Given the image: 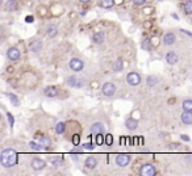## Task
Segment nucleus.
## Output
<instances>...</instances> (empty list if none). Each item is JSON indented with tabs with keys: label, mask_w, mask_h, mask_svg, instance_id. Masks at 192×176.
I'll return each mask as SVG.
<instances>
[{
	"label": "nucleus",
	"mask_w": 192,
	"mask_h": 176,
	"mask_svg": "<svg viewBox=\"0 0 192 176\" xmlns=\"http://www.w3.org/2000/svg\"><path fill=\"white\" fill-rule=\"evenodd\" d=\"M104 129H105V126H104L101 122H95V124L91 126V133H92V134H100V133H104Z\"/></svg>",
	"instance_id": "2eb2a0df"
},
{
	"label": "nucleus",
	"mask_w": 192,
	"mask_h": 176,
	"mask_svg": "<svg viewBox=\"0 0 192 176\" xmlns=\"http://www.w3.org/2000/svg\"><path fill=\"white\" fill-rule=\"evenodd\" d=\"M179 147V145L178 143H171V145L168 146V149H172V150H176Z\"/></svg>",
	"instance_id": "4c0bfd02"
},
{
	"label": "nucleus",
	"mask_w": 192,
	"mask_h": 176,
	"mask_svg": "<svg viewBox=\"0 0 192 176\" xmlns=\"http://www.w3.org/2000/svg\"><path fill=\"white\" fill-rule=\"evenodd\" d=\"M0 163H1V166L7 167V168L13 167L17 163V152L12 149L3 150L0 154Z\"/></svg>",
	"instance_id": "f257e3e1"
},
{
	"label": "nucleus",
	"mask_w": 192,
	"mask_h": 176,
	"mask_svg": "<svg viewBox=\"0 0 192 176\" xmlns=\"http://www.w3.org/2000/svg\"><path fill=\"white\" fill-rule=\"evenodd\" d=\"M104 40H105V36H104L103 32H97V33L93 34V37H92V41H93V44L96 45H100V44H103Z\"/></svg>",
	"instance_id": "a211bd4d"
},
{
	"label": "nucleus",
	"mask_w": 192,
	"mask_h": 176,
	"mask_svg": "<svg viewBox=\"0 0 192 176\" xmlns=\"http://www.w3.org/2000/svg\"><path fill=\"white\" fill-rule=\"evenodd\" d=\"M175 41H176V37H175L174 33H166L165 36H163V40H162V42L165 45H167V46H170V45H174Z\"/></svg>",
	"instance_id": "f8f14e48"
},
{
	"label": "nucleus",
	"mask_w": 192,
	"mask_h": 176,
	"mask_svg": "<svg viewBox=\"0 0 192 176\" xmlns=\"http://www.w3.org/2000/svg\"><path fill=\"white\" fill-rule=\"evenodd\" d=\"M100 5L103 8H112L115 5L113 0H100Z\"/></svg>",
	"instance_id": "a878e982"
},
{
	"label": "nucleus",
	"mask_w": 192,
	"mask_h": 176,
	"mask_svg": "<svg viewBox=\"0 0 192 176\" xmlns=\"http://www.w3.org/2000/svg\"><path fill=\"white\" fill-rule=\"evenodd\" d=\"M179 61V57L176 53H174V51H170V53H167L166 54V62H167L168 64H176V62Z\"/></svg>",
	"instance_id": "ddd939ff"
},
{
	"label": "nucleus",
	"mask_w": 192,
	"mask_h": 176,
	"mask_svg": "<svg viewBox=\"0 0 192 176\" xmlns=\"http://www.w3.org/2000/svg\"><path fill=\"white\" fill-rule=\"evenodd\" d=\"M95 138H96V141H95L96 145L101 146L103 143H105V137L103 136V133H100V134H95Z\"/></svg>",
	"instance_id": "393cba45"
},
{
	"label": "nucleus",
	"mask_w": 192,
	"mask_h": 176,
	"mask_svg": "<svg viewBox=\"0 0 192 176\" xmlns=\"http://www.w3.org/2000/svg\"><path fill=\"white\" fill-rule=\"evenodd\" d=\"M183 9H184L185 15H192V0H187L183 5Z\"/></svg>",
	"instance_id": "4be33fe9"
},
{
	"label": "nucleus",
	"mask_w": 192,
	"mask_h": 176,
	"mask_svg": "<svg viewBox=\"0 0 192 176\" xmlns=\"http://www.w3.org/2000/svg\"><path fill=\"white\" fill-rule=\"evenodd\" d=\"M54 130H55V133H57V134H63V133H65V130H66V124H65V122H58Z\"/></svg>",
	"instance_id": "5701e85b"
},
{
	"label": "nucleus",
	"mask_w": 192,
	"mask_h": 176,
	"mask_svg": "<svg viewBox=\"0 0 192 176\" xmlns=\"http://www.w3.org/2000/svg\"><path fill=\"white\" fill-rule=\"evenodd\" d=\"M180 138H182L183 141H185V142H188L189 139H191V138H189L188 136H185V134H182V136H180Z\"/></svg>",
	"instance_id": "ea45409f"
},
{
	"label": "nucleus",
	"mask_w": 192,
	"mask_h": 176,
	"mask_svg": "<svg viewBox=\"0 0 192 176\" xmlns=\"http://www.w3.org/2000/svg\"><path fill=\"white\" fill-rule=\"evenodd\" d=\"M157 173V169L153 164H144L140 169V175L142 176H154Z\"/></svg>",
	"instance_id": "423d86ee"
},
{
	"label": "nucleus",
	"mask_w": 192,
	"mask_h": 176,
	"mask_svg": "<svg viewBox=\"0 0 192 176\" xmlns=\"http://www.w3.org/2000/svg\"><path fill=\"white\" fill-rule=\"evenodd\" d=\"M150 41H151V44H153V46H157V45H159V38H157V37L150 38Z\"/></svg>",
	"instance_id": "c9c22d12"
},
{
	"label": "nucleus",
	"mask_w": 192,
	"mask_h": 176,
	"mask_svg": "<svg viewBox=\"0 0 192 176\" xmlns=\"http://www.w3.org/2000/svg\"><path fill=\"white\" fill-rule=\"evenodd\" d=\"M84 166H86V168L88 169H93L96 166H97V159H96L95 156H88L86 159V162H84Z\"/></svg>",
	"instance_id": "dca6fc26"
},
{
	"label": "nucleus",
	"mask_w": 192,
	"mask_h": 176,
	"mask_svg": "<svg viewBox=\"0 0 192 176\" xmlns=\"http://www.w3.org/2000/svg\"><path fill=\"white\" fill-rule=\"evenodd\" d=\"M7 57H8V59L9 61H19L20 59V57H21V53H20V50H19L17 48H9L8 49V51H7Z\"/></svg>",
	"instance_id": "6e6552de"
},
{
	"label": "nucleus",
	"mask_w": 192,
	"mask_h": 176,
	"mask_svg": "<svg viewBox=\"0 0 192 176\" xmlns=\"http://www.w3.org/2000/svg\"><path fill=\"white\" fill-rule=\"evenodd\" d=\"M33 20H34V19H33V16H26V19H25V21H26V22H33Z\"/></svg>",
	"instance_id": "a19ab883"
},
{
	"label": "nucleus",
	"mask_w": 192,
	"mask_h": 176,
	"mask_svg": "<svg viewBox=\"0 0 192 176\" xmlns=\"http://www.w3.org/2000/svg\"><path fill=\"white\" fill-rule=\"evenodd\" d=\"M9 100H11V103L15 105V107H19V99H17V96L16 95H13V93H9Z\"/></svg>",
	"instance_id": "7c9ffc66"
},
{
	"label": "nucleus",
	"mask_w": 192,
	"mask_h": 176,
	"mask_svg": "<svg viewBox=\"0 0 192 176\" xmlns=\"http://www.w3.org/2000/svg\"><path fill=\"white\" fill-rule=\"evenodd\" d=\"M7 120H8V124H9L11 129H12V128H13V125H15V118H13V116L11 114V113H7Z\"/></svg>",
	"instance_id": "2f4dec72"
},
{
	"label": "nucleus",
	"mask_w": 192,
	"mask_h": 176,
	"mask_svg": "<svg viewBox=\"0 0 192 176\" xmlns=\"http://www.w3.org/2000/svg\"><path fill=\"white\" fill-rule=\"evenodd\" d=\"M151 46H153V44H151L150 40H144V42H142V49H144V50L150 51L151 50Z\"/></svg>",
	"instance_id": "c756f323"
},
{
	"label": "nucleus",
	"mask_w": 192,
	"mask_h": 176,
	"mask_svg": "<svg viewBox=\"0 0 192 176\" xmlns=\"http://www.w3.org/2000/svg\"><path fill=\"white\" fill-rule=\"evenodd\" d=\"M80 1H82L83 4H87V3H89V1H91V0H80Z\"/></svg>",
	"instance_id": "37998d69"
},
{
	"label": "nucleus",
	"mask_w": 192,
	"mask_h": 176,
	"mask_svg": "<svg viewBox=\"0 0 192 176\" xmlns=\"http://www.w3.org/2000/svg\"><path fill=\"white\" fill-rule=\"evenodd\" d=\"M125 128L129 129V130H136L138 128V120L134 118V117H129V118L125 120Z\"/></svg>",
	"instance_id": "9b49d317"
},
{
	"label": "nucleus",
	"mask_w": 192,
	"mask_h": 176,
	"mask_svg": "<svg viewBox=\"0 0 192 176\" xmlns=\"http://www.w3.org/2000/svg\"><path fill=\"white\" fill-rule=\"evenodd\" d=\"M44 95L46 97H55V96H58V89L54 85H48L44 89Z\"/></svg>",
	"instance_id": "9d476101"
},
{
	"label": "nucleus",
	"mask_w": 192,
	"mask_h": 176,
	"mask_svg": "<svg viewBox=\"0 0 192 176\" xmlns=\"http://www.w3.org/2000/svg\"><path fill=\"white\" fill-rule=\"evenodd\" d=\"M40 15H41V16H45V15H46V8L45 7L40 8Z\"/></svg>",
	"instance_id": "58836bf2"
},
{
	"label": "nucleus",
	"mask_w": 192,
	"mask_h": 176,
	"mask_svg": "<svg viewBox=\"0 0 192 176\" xmlns=\"http://www.w3.org/2000/svg\"><path fill=\"white\" fill-rule=\"evenodd\" d=\"M180 120H182V122L184 125H192V112L184 110L182 113V116H180Z\"/></svg>",
	"instance_id": "4468645a"
},
{
	"label": "nucleus",
	"mask_w": 192,
	"mask_h": 176,
	"mask_svg": "<svg viewBox=\"0 0 192 176\" xmlns=\"http://www.w3.org/2000/svg\"><path fill=\"white\" fill-rule=\"evenodd\" d=\"M30 166L34 171H42L45 168V166H46V162L44 159H41V158H34V159L32 160Z\"/></svg>",
	"instance_id": "1a4fd4ad"
},
{
	"label": "nucleus",
	"mask_w": 192,
	"mask_h": 176,
	"mask_svg": "<svg viewBox=\"0 0 192 176\" xmlns=\"http://www.w3.org/2000/svg\"><path fill=\"white\" fill-rule=\"evenodd\" d=\"M29 146H30V149H33L34 151H41L44 150L45 146H42L41 143H36V142H29Z\"/></svg>",
	"instance_id": "bb28decb"
},
{
	"label": "nucleus",
	"mask_w": 192,
	"mask_h": 176,
	"mask_svg": "<svg viewBox=\"0 0 192 176\" xmlns=\"http://www.w3.org/2000/svg\"><path fill=\"white\" fill-rule=\"evenodd\" d=\"M71 141H72V143L76 146V145H79V142H80V138H79L78 134H75V136H72V139H71Z\"/></svg>",
	"instance_id": "72a5a7b5"
},
{
	"label": "nucleus",
	"mask_w": 192,
	"mask_h": 176,
	"mask_svg": "<svg viewBox=\"0 0 192 176\" xmlns=\"http://www.w3.org/2000/svg\"><path fill=\"white\" fill-rule=\"evenodd\" d=\"M113 143V137H112V134H107L105 136V145L111 146Z\"/></svg>",
	"instance_id": "473e14b6"
},
{
	"label": "nucleus",
	"mask_w": 192,
	"mask_h": 176,
	"mask_svg": "<svg viewBox=\"0 0 192 176\" xmlns=\"http://www.w3.org/2000/svg\"><path fill=\"white\" fill-rule=\"evenodd\" d=\"M29 49H30L32 51H34V53H40V50L42 49V42L38 40L32 41L30 44H29Z\"/></svg>",
	"instance_id": "f3484780"
},
{
	"label": "nucleus",
	"mask_w": 192,
	"mask_h": 176,
	"mask_svg": "<svg viewBox=\"0 0 192 176\" xmlns=\"http://www.w3.org/2000/svg\"><path fill=\"white\" fill-rule=\"evenodd\" d=\"M126 81L129 85L136 87V85H138L141 83V75L138 72H129L126 76Z\"/></svg>",
	"instance_id": "39448f33"
},
{
	"label": "nucleus",
	"mask_w": 192,
	"mask_h": 176,
	"mask_svg": "<svg viewBox=\"0 0 192 176\" xmlns=\"http://www.w3.org/2000/svg\"><path fill=\"white\" fill-rule=\"evenodd\" d=\"M132 160V156L129 154H119L116 156V164L120 167H126Z\"/></svg>",
	"instance_id": "f03ea898"
},
{
	"label": "nucleus",
	"mask_w": 192,
	"mask_h": 176,
	"mask_svg": "<svg viewBox=\"0 0 192 176\" xmlns=\"http://www.w3.org/2000/svg\"><path fill=\"white\" fill-rule=\"evenodd\" d=\"M134 5H142V4L146 3V0H133Z\"/></svg>",
	"instance_id": "e433bc0d"
},
{
	"label": "nucleus",
	"mask_w": 192,
	"mask_h": 176,
	"mask_svg": "<svg viewBox=\"0 0 192 176\" xmlns=\"http://www.w3.org/2000/svg\"><path fill=\"white\" fill-rule=\"evenodd\" d=\"M159 1H162V0H159Z\"/></svg>",
	"instance_id": "a18cd8bd"
},
{
	"label": "nucleus",
	"mask_w": 192,
	"mask_h": 176,
	"mask_svg": "<svg viewBox=\"0 0 192 176\" xmlns=\"http://www.w3.org/2000/svg\"><path fill=\"white\" fill-rule=\"evenodd\" d=\"M101 92H103L104 96L111 97V96H113L115 92H116V85H115L113 83H104V84L101 85Z\"/></svg>",
	"instance_id": "7ed1b4c3"
},
{
	"label": "nucleus",
	"mask_w": 192,
	"mask_h": 176,
	"mask_svg": "<svg viewBox=\"0 0 192 176\" xmlns=\"http://www.w3.org/2000/svg\"><path fill=\"white\" fill-rule=\"evenodd\" d=\"M13 71V67H8V72H12Z\"/></svg>",
	"instance_id": "c03bdc74"
},
{
	"label": "nucleus",
	"mask_w": 192,
	"mask_h": 176,
	"mask_svg": "<svg viewBox=\"0 0 192 176\" xmlns=\"http://www.w3.org/2000/svg\"><path fill=\"white\" fill-rule=\"evenodd\" d=\"M182 108L183 110H187V112H192V100L191 99H187L182 103Z\"/></svg>",
	"instance_id": "412c9836"
},
{
	"label": "nucleus",
	"mask_w": 192,
	"mask_h": 176,
	"mask_svg": "<svg viewBox=\"0 0 192 176\" xmlns=\"http://www.w3.org/2000/svg\"><path fill=\"white\" fill-rule=\"evenodd\" d=\"M40 143H41L42 146H45V147H49V146L52 145V139L48 138V137H41V138H40Z\"/></svg>",
	"instance_id": "c85d7f7f"
},
{
	"label": "nucleus",
	"mask_w": 192,
	"mask_h": 176,
	"mask_svg": "<svg viewBox=\"0 0 192 176\" xmlns=\"http://www.w3.org/2000/svg\"><path fill=\"white\" fill-rule=\"evenodd\" d=\"M5 8L8 11H15L17 8V1L16 0H8L7 3H5Z\"/></svg>",
	"instance_id": "b1692460"
},
{
	"label": "nucleus",
	"mask_w": 192,
	"mask_h": 176,
	"mask_svg": "<svg viewBox=\"0 0 192 176\" xmlns=\"http://www.w3.org/2000/svg\"><path fill=\"white\" fill-rule=\"evenodd\" d=\"M83 149L92 150V149H95V145H93V143H84V145H83Z\"/></svg>",
	"instance_id": "f704fd0d"
},
{
	"label": "nucleus",
	"mask_w": 192,
	"mask_h": 176,
	"mask_svg": "<svg viewBox=\"0 0 192 176\" xmlns=\"http://www.w3.org/2000/svg\"><path fill=\"white\" fill-rule=\"evenodd\" d=\"M112 68H113L116 72H120L121 70L124 68V66H122V62L121 61H116V62H113V66H112Z\"/></svg>",
	"instance_id": "cd10ccee"
},
{
	"label": "nucleus",
	"mask_w": 192,
	"mask_h": 176,
	"mask_svg": "<svg viewBox=\"0 0 192 176\" xmlns=\"http://www.w3.org/2000/svg\"><path fill=\"white\" fill-rule=\"evenodd\" d=\"M46 34H48L49 37H55L57 34H58V29H57V26L55 25H48V28H46Z\"/></svg>",
	"instance_id": "6ab92c4d"
},
{
	"label": "nucleus",
	"mask_w": 192,
	"mask_h": 176,
	"mask_svg": "<svg viewBox=\"0 0 192 176\" xmlns=\"http://www.w3.org/2000/svg\"><path fill=\"white\" fill-rule=\"evenodd\" d=\"M67 84L72 88H82L84 85V80L82 78H78V76H70L67 79Z\"/></svg>",
	"instance_id": "0eeeda50"
},
{
	"label": "nucleus",
	"mask_w": 192,
	"mask_h": 176,
	"mask_svg": "<svg viewBox=\"0 0 192 176\" xmlns=\"http://www.w3.org/2000/svg\"><path fill=\"white\" fill-rule=\"evenodd\" d=\"M70 68H71L74 72H78V71H82L84 68V62L79 58H72L70 61Z\"/></svg>",
	"instance_id": "20e7f679"
},
{
	"label": "nucleus",
	"mask_w": 192,
	"mask_h": 176,
	"mask_svg": "<svg viewBox=\"0 0 192 176\" xmlns=\"http://www.w3.org/2000/svg\"><path fill=\"white\" fill-rule=\"evenodd\" d=\"M158 81H159V79H158L155 75H149L148 79H146V84H148L149 87H154V85L158 84Z\"/></svg>",
	"instance_id": "aec40b11"
},
{
	"label": "nucleus",
	"mask_w": 192,
	"mask_h": 176,
	"mask_svg": "<svg viewBox=\"0 0 192 176\" xmlns=\"http://www.w3.org/2000/svg\"><path fill=\"white\" fill-rule=\"evenodd\" d=\"M180 32H182V33H184V34H187V36H189V37H192V33H189V32L184 30V29H180Z\"/></svg>",
	"instance_id": "79ce46f5"
}]
</instances>
